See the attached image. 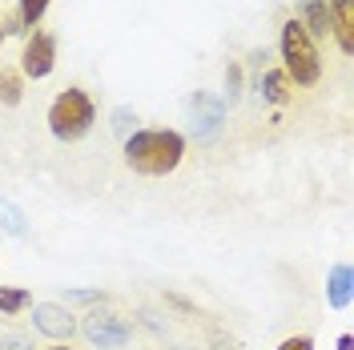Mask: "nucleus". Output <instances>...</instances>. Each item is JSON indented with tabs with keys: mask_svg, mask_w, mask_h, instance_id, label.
<instances>
[{
	"mask_svg": "<svg viewBox=\"0 0 354 350\" xmlns=\"http://www.w3.org/2000/svg\"><path fill=\"white\" fill-rule=\"evenodd\" d=\"M185 157V137L174 129H133L125 137V165L141 177L174 174Z\"/></svg>",
	"mask_w": 354,
	"mask_h": 350,
	"instance_id": "obj_1",
	"label": "nucleus"
},
{
	"mask_svg": "<svg viewBox=\"0 0 354 350\" xmlns=\"http://www.w3.org/2000/svg\"><path fill=\"white\" fill-rule=\"evenodd\" d=\"M278 48H282V73L290 77V85L314 89L318 81H322V57H318V44L310 41V33L302 28L298 17H286V21H282Z\"/></svg>",
	"mask_w": 354,
	"mask_h": 350,
	"instance_id": "obj_2",
	"label": "nucleus"
},
{
	"mask_svg": "<svg viewBox=\"0 0 354 350\" xmlns=\"http://www.w3.org/2000/svg\"><path fill=\"white\" fill-rule=\"evenodd\" d=\"M93 121H97V105H93V97H88L85 89H61L57 93V101L48 105V129L57 141H81L88 129H93Z\"/></svg>",
	"mask_w": 354,
	"mask_h": 350,
	"instance_id": "obj_3",
	"label": "nucleus"
},
{
	"mask_svg": "<svg viewBox=\"0 0 354 350\" xmlns=\"http://www.w3.org/2000/svg\"><path fill=\"white\" fill-rule=\"evenodd\" d=\"M81 330H85L88 342L101 350H117V347H129L133 342V322L125 314H117V310H93V314H85Z\"/></svg>",
	"mask_w": 354,
	"mask_h": 350,
	"instance_id": "obj_4",
	"label": "nucleus"
},
{
	"mask_svg": "<svg viewBox=\"0 0 354 350\" xmlns=\"http://www.w3.org/2000/svg\"><path fill=\"white\" fill-rule=\"evenodd\" d=\"M53 68H57V41H53V33L32 28L28 41H24V53H21V77H28V81H44Z\"/></svg>",
	"mask_w": 354,
	"mask_h": 350,
	"instance_id": "obj_5",
	"label": "nucleus"
},
{
	"mask_svg": "<svg viewBox=\"0 0 354 350\" xmlns=\"http://www.w3.org/2000/svg\"><path fill=\"white\" fill-rule=\"evenodd\" d=\"M189 125H194V137L198 141H214L225 125V97H214V93H194L189 97Z\"/></svg>",
	"mask_w": 354,
	"mask_h": 350,
	"instance_id": "obj_6",
	"label": "nucleus"
},
{
	"mask_svg": "<svg viewBox=\"0 0 354 350\" xmlns=\"http://www.w3.org/2000/svg\"><path fill=\"white\" fill-rule=\"evenodd\" d=\"M32 310V326H37V334H44V338H57V342H65V338H73L77 334V318H73V310L61 306V302H37Z\"/></svg>",
	"mask_w": 354,
	"mask_h": 350,
	"instance_id": "obj_7",
	"label": "nucleus"
},
{
	"mask_svg": "<svg viewBox=\"0 0 354 350\" xmlns=\"http://www.w3.org/2000/svg\"><path fill=\"white\" fill-rule=\"evenodd\" d=\"M326 8H330V37L351 57L354 53V0H326Z\"/></svg>",
	"mask_w": 354,
	"mask_h": 350,
	"instance_id": "obj_8",
	"label": "nucleus"
},
{
	"mask_svg": "<svg viewBox=\"0 0 354 350\" xmlns=\"http://www.w3.org/2000/svg\"><path fill=\"white\" fill-rule=\"evenodd\" d=\"M302 28L310 33V41H326L330 37V8H326V0H302Z\"/></svg>",
	"mask_w": 354,
	"mask_h": 350,
	"instance_id": "obj_9",
	"label": "nucleus"
},
{
	"mask_svg": "<svg viewBox=\"0 0 354 350\" xmlns=\"http://www.w3.org/2000/svg\"><path fill=\"white\" fill-rule=\"evenodd\" d=\"M351 294H354V274L346 262H338L330 270V282H326V302H330V310H346L351 306Z\"/></svg>",
	"mask_w": 354,
	"mask_h": 350,
	"instance_id": "obj_10",
	"label": "nucleus"
},
{
	"mask_svg": "<svg viewBox=\"0 0 354 350\" xmlns=\"http://www.w3.org/2000/svg\"><path fill=\"white\" fill-rule=\"evenodd\" d=\"M258 93H262L270 105H290L294 85H290V77L282 73V68H266L262 77H258Z\"/></svg>",
	"mask_w": 354,
	"mask_h": 350,
	"instance_id": "obj_11",
	"label": "nucleus"
},
{
	"mask_svg": "<svg viewBox=\"0 0 354 350\" xmlns=\"http://www.w3.org/2000/svg\"><path fill=\"white\" fill-rule=\"evenodd\" d=\"M24 97V77L21 68H0V101L12 109V105H21Z\"/></svg>",
	"mask_w": 354,
	"mask_h": 350,
	"instance_id": "obj_12",
	"label": "nucleus"
},
{
	"mask_svg": "<svg viewBox=\"0 0 354 350\" xmlns=\"http://www.w3.org/2000/svg\"><path fill=\"white\" fill-rule=\"evenodd\" d=\"M32 306V294L21 286H0V314H21Z\"/></svg>",
	"mask_w": 354,
	"mask_h": 350,
	"instance_id": "obj_13",
	"label": "nucleus"
},
{
	"mask_svg": "<svg viewBox=\"0 0 354 350\" xmlns=\"http://www.w3.org/2000/svg\"><path fill=\"white\" fill-rule=\"evenodd\" d=\"M0 230H4V234H12V238H24V234H28L24 214L12 205V201H4V197H0Z\"/></svg>",
	"mask_w": 354,
	"mask_h": 350,
	"instance_id": "obj_14",
	"label": "nucleus"
},
{
	"mask_svg": "<svg viewBox=\"0 0 354 350\" xmlns=\"http://www.w3.org/2000/svg\"><path fill=\"white\" fill-rule=\"evenodd\" d=\"M44 12H48V0H21V4H17V17H21L24 33H28V28H37Z\"/></svg>",
	"mask_w": 354,
	"mask_h": 350,
	"instance_id": "obj_15",
	"label": "nucleus"
},
{
	"mask_svg": "<svg viewBox=\"0 0 354 350\" xmlns=\"http://www.w3.org/2000/svg\"><path fill=\"white\" fill-rule=\"evenodd\" d=\"M0 350H32V338L21 330H0Z\"/></svg>",
	"mask_w": 354,
	"mask_h": 350,
	"instance_id": "obj_16",
	"label": "nucleus"
},
{
	"mask_svg": "<svg viewBox=\"0 0 354 350\" xmlns=\"http://www.w3.org/2000/svg\"><path fill=\"white\" fill-rule=\"evenodd\" d=\"M242 65H238V61H234V65L225 68V97H230V101H238V97H242Z\"/></svg>",
	"mask_w": 354,
	"mask_h": 350,
	"instance_id": "obj_17",
	"label": "nucleus"
},
{
	"mask_svg": "<svg viewBox=\"0 0 354 350\" xmlns=\"http://www.w3.org/2000/svg\"><path fill=\"white\" fill-rule=\"evenodd\" d=\"M133 125H137V117H133V109H117V113H113V133H117L121 141H125V137L133 133Z\"/></svg>",
	"mask_w": 354,
	"mask_h": 350,
	"instance_id": "obj_18",
	"label": "nucleus"
},
{
	"mask_svg": "<svg viewBox=\"0 0 354 350\" xmlns=\"http://www.w3.org/2000/svg\"><path fill=\"white\" fill-rule=\"evenodd\" d=\"M68 302H77V306H93V302H105V294H101V290H68Z\"/></svg>",
	"mask_w": 354,
	"mask_h": 350,
	"instance_id": "obj_19",
	"label": "nucleus"
},
{
	"mask_svg": "<svg viewBox=\"0 0 354 350\" xmlns=\"http://www.w3.org/2000/svg\"><path fill=\"white\" fill-rule=\"evenodd\" d=\"M278 350H314V338H310V334H294V338H286Z\"/></svg>",
	"mask_w": 354,
	"mask_h": 350,
	"instance_id": "obj_20",
	"label": "nucleus"
},
{
	"mask_svg": "<svg viewBox=\"0 0 354 350\" xmlns=\"http://www.w3.org/2000/svg\"><path fill=\"white\" fill-rule=\"evenodd\" d=\"M338 350H354V338H351V334H342V338H338Z\"/></svg>",
	"mask_w": 354,
	"mask_h": 350,
	"instance_id": "obj_21",
	"label": "nucleus"
},
{
	"mask_svg": "<svg viewBox=\"0 0 354 350\" xmlns=\"http://www.w3.org/2000/svg\"><path fill=\"white\" fill-rule=\"evenodd\" d=\"M48 350H73V347H65V342H57V347H48Z\"/></svg>",
	"mask_w": 354,
	"mask_h": 350,
	"instance_id": "obj_22",
	"label": "nucleus"
},
{
	"mask_svg": "<svg viewBox=\"0 0 354 350\" xmlns=\"http://www.w3.org/2000/svg\"><path fill=\"white\" fill-rule=\"evenodd\" d=\"M0 44H4V28H0Z\"/></svg>",
	"mask_w": 354,
	"mask_h": 350,
	"instance_id": "obj_23",
	"label": "nucleus"
},
{
	"mask_svg": "<svg viewBox=\"0 0 354 350\" xmlns=\"http://www.w3.org/2000/svg\"><path fill=\"white\" fill-rule=\"evenodd\" d=\"M177 350H194V347H177Z\"/></svg>",
	"mask_w": 354,
	"mask_h": 350,
	"instance_id": "obj_24",
	"label": "nucleus"
}]
</instances>
